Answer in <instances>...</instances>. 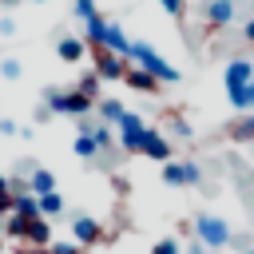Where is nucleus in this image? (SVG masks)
Segmentation results:
<instances>
[{
  "label": "nucleus",
  "mask_w": 254,
  "mask_h": 254,
  "mask_svg": "<svg viewBox=\"0 0 254 254\" xmlns=\"http://www.w3.org/2000/svg\"><path fill=\"white\" fill-rule=\"evenodd\" d=\"M230 139H254V115H242L230 123Z\"/></svg>",
  "instance_id": "obj_23"
},
{
  "label": "nucleus",
  "mask_w": 254,
  "mask_h": 254,
  "mask_svg": "<svg viewBox=\"0 0 254 254\" xmlns=\"http://www.w3.org/2000/svg\"><path fill=\"white\" fill-rule=\"evenodd\" d=\"M28 222H32V218H20V214H4V234L24 242V234H28Z\"/></svg>",
  "instance_id": "obj_20"
},
{
  "label": "nucleus",
  "mask_w": 254,
  "mask_h": 254,
  "mask_svg": "<svg viewBox=\"0 0 254 254\" xmlns=\"http://www.w3.org/2000/svg\"><path fill=\"white\" fill-rule=\"evenodd\" d=\"M103 36H107V20L95 12V16L83 24V40H87V48H103Z\"/></svg>",
  "instance_id": "obj_17"
},
{
  "label": "nucleus",
  "mask_w": 254,
  "mask_h": 254,
  "mask_svg": "<svg viewBox=\"0 0 254 254\" xmlns=\"http://www.w3.org/2000/svg\"><path fill=\"white\" fill-rule=\"evenodd\" d=\"M16 131H20V127H16L12 119H0V135H16Z\"/></svg>",
  "instance_id": "obj_33"
},
{
  "label": "nucleus",
  "mask_w": 254,
  "mask_h": 254,
  "mask_svg": "<svg viewBox=\"0 0 254 254\" xmlns=\"http://www.w3.org/2000/svg\"><path fill=\"white\" fill-rule=\"evenodd\" d=\"M187 254H206V246H202V242H198V238H194V242H190V250H187Z\"/></svg>",
  "instance_id": "obj_36"
},
{
  "label": "nucleus",
  "mask_w": 254,
  "mask_h": 254,
  "mask_svg": "<svg viewBox=\"0 0 254 254\" xmlns=\"http://www.w3.org/2000/svg\"><path fill=\"white\" fill-rule=\"evenodd\" d=\"M123 111H127V107H123L119 99H99V119H103V123H119Z\"/></svg>",
  "instance_id": "obj_19"
},
{
  "label": "nucleus",
  "mask_w": 254,
  "mask_h": 254,
  "mask_svg": "<svg viewBox=\"0 0 254 254\" xmlns=\"http://www.w3.org/2000/svg\"><path fill=\"white\" fill-rule=\"evenodd\" d=\"M143 155L155 159V163H171V143L159 135V127H147V139H143Z\"/></svg>",
  "instance_id": "obj_9"
},
{
  "label": "nucleus",
  "mask_w": 254,
  "mask_h": 254,
  "mask_svg": "<svg viewBox=\"0 0 254 254\" xmlns=\"http://www.w3.org/2000/svg\"><path fill=\"white\" fill-rule=\"evenodd\" d=\"M194 238L206 246V250H222L230 242V226L218 218V214H198L194 218Z\"/></svg>",
  "instance_id": "obj_3"
},
{
  "label": "nucleus",
  "mask_w": 254,
  "mask_h": 254,
  "mask_svg": "<svg viewBox=\"0 0 254 254\" xmlns=\"http://www.w3.org/2000/svg\"><path fill=\"white\" fill-rule=\"evenodd\" d=\"M151 254H183V250H179V238H159L151 246Z\"/></svg>",
  "instance_id": "obj_26"
},
{
  "label": "nucleus",
  "mask_w": 254,
  "mask_h": 254,
  "mask_svg": "<svg viewBox=\"0 0 254 254\" xmlns=\"http://www.w3.org/2000/svg\"><path fill=\"white\" fill-rule=\"evenodd\" d=\"M242 40H250V44H254V16L242 24Z\"/></svg>",
  "instance_id": "obj_34"
},
{
  "label": "nucleus",
  "mask_w": 254,
  "mask_h": 254,
  "mask_svg": "<svg viewBox=\"0 0 254 254\" xmlns=\"http://www.w3.org/2000/svg\"><path fill=\"white\" fill-rule=\"evenodd\" d=\"M71 238H75L79 246H95V242L103 238V226H99L91 214H75V218H71Z\"/></svg>",
  "instance_id": "obj_7"
},
{
  "label": "nucleus",
  "mask_w": 254,
  "mask_h": 254,
  "mask_svg": "<svg viewBox=\"0 0 254 254\" xmlns=\"http://www.w3.org/2000/svg\"><path fill=\"white\" fill-rule=\"evenodd\" d=\"M187 179H190V187H194V183L202 179V171H198V163H190V159H187Z\"/></svg>",
  "instance_id": "obj_31"
},
{
  "label": "nucleus",
  "mask_w": 254,
  "mask_h": 254,
  "mask_svg": "<svg viewBox=\"0 0 254 254\" xmlns=\"http://www.w3.org/2000/svg\"><path fill=\"white\" fill-rule=\"evenodd\" d=\"M56 56L64 60V64H79L83 56H87V40H79V36H60V44H56Z\"/></svg>",
  "instance_id": "obj_8"
},
{
  "label": "nucleus",
  "mask_w": 254,
  "mask_h": 254,
  "mask_svg": "<svg viewBox=\"0 0 254 254\" xmlns=\"http://www.w3.org/2000/svg\"><path fill=\"white\" fill-rule=\"evenodd\" d=\"M163 183H167V187H190V179H187V159L163 163Z\"/></svg>",
  "instance_id": "obj_15"
},
{
  "label": "nucleus",
  "mask_w": 254,
  "mask_h": 254,
  "mask_svg": "<svg viewBox=\"0 0 254 254\" xmlns=\"http://www.w3.org/2000/svg\"><path fill=\"white\" fill-rule=\"evenodd\" d=\"M246 254H254V250H246Z\"/></svg>",
  "instance_id": "obj_39"
},
{
  "label": "nucleus",
  "mask_w": 254,
  "mask_h": 254,
  "mask_svg": "<svg viewBox=\"0 0 254 254\" xmlns=\"http://www.w3.org/2000/svg\"><path fill=\"white\" fill-rule=\"evenodd\" d=\"M171 135H175V139H190V123L175 115V119H171Z\"/></svg>",
  "instance_id": "obj_28"
},
{
  "label": "nucleus",
  "mask_w": 254,
  "mask_h": 254,
  "mask_svg": "<svg viewBox=\"0 0 254 254\" xmlns=\"http://www.w3.org/2000/svg\"><path fill=\"white\" fill-rule=\"evenodd\" d=\"M16 254H52V250H48V246H20Z\"/></svg>",
  "instance_id": "obj_35"
},
{
  "label": "nucleus",
  "mask_w": 254,
  "mask_h": 254,
  "mask_svg": "<svg viewBox=\"0 0 254 254\" xmlns=\"http://www.w3.org/2000/svg\"><path fill=\"white\" fill-rule=\"evenodd\" d=\"M44 107L52 111V115H87L91 107H95V99L91 95H83V91H60V87H48L44 91Z\"/></svg>",
  "instance_id": "obj_1"
},
{
  "label": "nucleus",
  "mask_w": 254,
  "mask_h": 254,
  "mask_svg": "<svg viewBox=\"0 0 254 254\" xmlns=\"http://www.w3.org/2000/svg\"><path fill=\"white\" fill-rule=\"evenodd\" d=\"M12 32H16V20L4 16V20H0V36H12Z\"/></svg>",
  "instance_id": "obj_32"
},
{
  "label": "nucleus",
  "mask_w": 254,
  "mask_h": 254,
  "mask_svg": "<svg viewBox=\"0 0 254 254\" xmlns=\"http://www.w3.org/2000/svg\"><path fill=\"white\" fill-rule=\"evenodd\" d=\"M91 60H95V75H99V79H123L127 67H131L123 56H115V52H107V48H91Z\"/></svg>",
  "instance_id": "obj_6"
},
{
  "label": "nucleus",
  "mask_w": 254,
  "mask_h": 254,
  "mask_svg": "<svg viewBox=\"0 0 254 254\" xmlns=\"http://www.w3.org/2000/svg\"><path fill=\"white\" fill-rule=\"evenodd\" d=\"M32 4H48V0H32Z\"/></svg>",
  "instance_id": "obj_37"
},
{
  "label": "nucleus",
  "mask_w": 254,
  "mask_h": 254,
  "mask_svg": "<svg viewBox=\"0 0 254 254\" xmlns=\"http://www.w3.org/2000/svg\"><path fill=\"white\" fill-rule=\"evenodd\" d=\"M12 214H20V218H40V198H36L32 190H20V194L12 198Z\"/></svg>",
  "instance_id": "obj_16"
},
{
  "label": "nucleus",
  "mask_w": 254,
  "mask_h": 254,
  "mask_svg": "<svg viewBox=\"0 0 254 254\" xmlns=\"http://www.w3.org/2000/svg\"><path fill=\"white\" fill-rule=\"evenodd\" d=\"M56 238H52V222L40 214V218H32L28 222V234H24V246H52Z\"/></svg>",
  "instance_id": "obj_11"
},
{
  "label": "nucleus",
  "mask_w": 254,
  "mask_h": 254,
  "mask_svg": "<svg viewBox=\"0 0 254 254\" xmlns=\"http://www.w3.org/2000/svg\"><path fill=\"white\" fill-rule=\"evenodd\" d=\"M28 190H32L36 198L52 194V190H56V175H52V171H44V167H32V175H28Z\"/></svg>",
  "instance_id": "obj_14"
},
{
  "label": "nucleus",
  "mask_w": 254,
  "mask_h": 254,
  "mask_svg": "<svg viewBox=\"0 0 254 254\" xmlns=\"http://www.w3.org/2000/svg\"><path fill=\"white\" fill-rule=\"evenodd\" d=\"M103 48H107V52H115V56H123V60L131 64V40H127V32H123L119 24H107V36H103Z\"/></svg>",
  "instance_id": "obj_10"
},
{
  "label": "nucleus",
  "mask_w": 254,
  "mask_h": 254,
  "mask_svg": "<svg viewBox=\"0 0 254 254\" xmlns=\"http://www.w3.org/2000/svg\"><path fill=\"white\" fill-rule=\"evenodd\" d=\"M99 83H103V79H99V75H95V67H91V71H83V75H79L75 91H83V95H91V99H95V95H99Z\"/></svg>",
  "instance_id": "obj_21"
},
{
  "label": "nucleus",
  "mask_w": 254,
  "mask_h": 254,
  "mask_svg": "<svg viewBox=\"0 0 254 254\" xmlns=\"http://www.w3.org/2000/svg\"><path fill=\"white\" fill-rule=\"evenodd\" d=\"M75 155H79V159H95V155H99V147H95V139H91L87 131L75 135Z\"/></svg>",
  "instance_id": "obj_22"
},
{
  "label": "nucleus",
  "mask_w": 254,
  "mask_h": 254,
  "mask_svg": "<svg viewBox=\"0 0 254 254\" xmlns=\"http://www.w3.org/2000/svg\"><path fill=\"white\" fill-rule=\"evenodd\" d=\"M48 250H52V254H79V250H83V246H79V242H75V238H67V242H64V238H56V242H52V246H48Z\"/></svg>",
  "instance_id": "obj_25"
},
{
  "label": "nucleus",
  "mask_w": 254,
  "mask_h": 254,
  "mask_svg": "<svg viewBox=\"0 0 254 254\" xmlns=\"http://www.w3.org/2000/svg\"><path fill=\"white\" fill-rule=\"evenodd\" d=\"M75 16H79V20L87 24V20L95 16V0H75Z\"/></svg>",
  "instance_id": "obj_29"
},
{
  "label": "nucleus",
  "mask_w": 254,
  "mask_h": 254,
  "mask_svg": "<svg viewBox=\"0 0 254 254\" xmlns=\"http://www.w3.org/2000/svg\"><path fill=\"white\" fill-rule=\"evenodd\" d=\"M115 127H119V147H123L127 155H143V139H147V123H143V115L123 111V119H119Z\"/></svg>",
  "instance_id": "obj_4"
},
{
  "label": "nucleus",
  "mask_w": 254,
  "mask_h": 254,
  "mask_svg": "<svg viewBox=\"0 0 254 254\" xmlns=\"http://www.w3.org/2000/svg\"><path fill=\"white\" fill-rule=\"evenodd\" d=\"M234 20V0H206V24L210 28H226Z\"/></svg>",
  "instance_id": "obj_12"
},
{
  "label": "nucleus",
  "mask_w": 254,
  "mask_h": 254,
  "mask_svg": "<svg viewBox=\"0 0 254 254\" xmlns=\"http://www.w3.org/2000/svg\"><path fill=\"white\" fill-rule=\"evenodd\" d=\"M250 143H254V139H250Z\"/></svg>",
  "instance_id": "obj_40"
},
{
  "label": "nucleus",
  "mask_w": 254,
  "mask_h": 254,
  "mask_svg": "<svg viewBox=\"0 0 254 254\" xmlns=\"http://www.w3.org/2000/svg\"><path fill=\"white\" fill-rule=\"evenodd\" d=\"M250 79H254V64H250V60H230V64H226V71H222L226 99H230V95H242V91L250 87Z\"/></svg>",
  "instance_id": "obj_5"
},
{
  "label": "nucleus",
  "mask_w": 254,
  "mask_h": 254,
  "mask_svg": "<svg viewBox=\"0 0 254 254\" xmlns=\"http://www.w3.org/2000/svg\"><path fill=\"white\" fill-rule=\"evenodd\" d=\"M0 75L4 79H20V60H0Z\"/></svg>",
  "instance_id": "obj_27"
},
{
  "label": "nucleus",
  "mask_w": 254,
  "mask_h": 254,
  "mask_svg": "<svg viewBox=\"0 0 254 254\" xmlns=\"http://www.w3.org/2000/svg\"><path fill=\"white\" fill-rule=\"evenodd\" d=\"M0 254H4V246H0Z\"/></svg>",
  "instance_id": "obj_38"
},
{
  "label": "nucleus",
  "mask_w": 254,
  "mask_h": 254,
  "mask_svg": "<svg viewBox=\"0 0 254 254\" xmlns=\"http://www.w3.org/2000/svg\"><path fill=\"white\" fill-rule=\"evenodd\" d=\"M131 64L143 67V71H151V75L163 79V83H175V79H179V67H171L151 44H131Z\"/></svg>",
  "instance_id": "obj_2"
},
{
  "label": "nucleus",
  "mask_w": 254,
  "mask_h": 254,
  "mask_svg": "<svg viewBox=\"0 0 254 254\" xmlns=\"http://www.w3.org/2000/svg\"><path fill=\"white\" fill-rule=\"evenodd\" d=\"M40 214H44V218H60V214H64V194H60V190L44 194V198H40Z\"/></svg>",
  "instance_id": "obj_18"
},
{
  "label": "nucleus",
  "mask_w": 254,
  "mask_h": 254,
  "mask_svg": "<svg viewBox=\"0 0 254 254\" xmlns=\"http://www.w3.org/2000/svg\"><path fill=\"white\" fill-rule=\"evenodd\" d=\"M159 4H163L171 16H183V4H187V0H159Z\"/></svg>",
  "instance_id": "obj_30"
},
{
  "label": "nucleus",
  "mask_w": 254,
  "mask_h": 254,
  "mask_svg": "<svg viewBox=\"0 0 254 254\" xmlns=\"http://www.w3.org/2000/svg\"><path fill=\"white\" fill-rule=\"evenodd\" d=\"M123 79H127V87H135V91H143V95H151V91H159V79H155L151 71H143V67H135V64L127 67V75H123Z\"/></svg>",
  "instance_id": "obj_13"
},
{
  "label": "nucleus",
  "mask_w": 254,
  "mask_h": 254,
  "mask_svg": "<svg viewBox=\"0 0 254 254\" xmlns=\"http://www.w3.org/2000/svg\"><path fill=\"white\" fill-rule=\"evenodd\" d=\"M12 179L8 175H0V214H12Z\"/></svg>",
  "instance_id": "obj_24"
}]
</instances>
